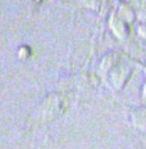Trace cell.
<instances>
[{
  "mask_svg": "<svg viewBox=\"0 0 146 149\" xmlns=\"http://www.w3.org/2000/svg\"><path fill=\"white\" fill-rule=\"evenodd\" d=\"M133 123L141 130H146V107L138 108L133 113Z\"/></svg>",
  "mask_w": 146,
  "mask_h": 149,
  "instance_id": "obj_2",
  "label": "cell"
},
{
  "mask_svg": "<svg viewBox=\"0 0 146 149\" xmlns=\"http://www.w3.org/2000/svg\"><path fill=\"white\" fill-rule=\"evenodd\" d=\"M63 112V98L58 94H50L41 104V116L44 120H51Z\"/></svg>",
  "mask_w": 146,
  "mask_h": 149,
  "instance_id": "obj_1",
  "label": "cell"
},
{
  "mask_svg": "<svg viewBox=\"0 0 146 149\" xmlns=\"http://www.w3.org/2000/svg\"><path fill=\"white\" fill-rule=\"evenodd\" d=\"M111 26H113V31H114V33H116L117 36H119V37H124L127 35V26H126V23L122 22V21L119 19V18H113V21H111Z\"/></svg>",
  "mask_w": 146,
  "mask_h": 149,
  "instance_id": "obj_3",
  "label": "cell"
}]
</instances>
